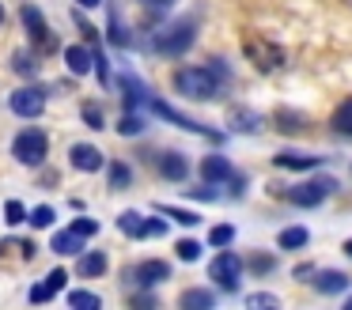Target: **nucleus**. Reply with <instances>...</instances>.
<instances>
[{
	"label": "nucleus",
	"instance_id": "7ed1b4c3",
	"mask_svg": "<svg viewBox=\"0 0 352 310\" xmlns=\"http://www.w3.org/2000/svg\"><path fill=\"white\" fill-rule=\"evenodd\" d=\"M46 151H50V136L42 133V129H23V133L12 140V155L23 166H42Z\"/></svg>",
	"mask_w": 352,
	"mask_h": 310
},
{
	"label": "nucleus",
	"instance_id": "5701e85b",
	"mask_svg": "<svg viewBox=\"0 0 352 310\" xmlns=\"http://www.w3.org/2000/svg\"><path fill=\"white\" fill-rule=\"evenodd\" d=\"M231 125H235L239 133H258L261 118H258V113H250V110H235V113H231Z\"/></svg>",
	"mask_w": 352,
	"mask_h": 310
},
{
	"label": "nucleus",
	"instance_id": "79ce46f5",
	"mask_svg": "<svg viewBox=\"0 0 352 310\" xmlns=\"http://www.w3.org/2000/svg\"><path fill=\"white\" fill-rule=\"evenodd\" d=\"M349 310H352V299H349Z\"/></svg>",
	"mask_w": 352,
	"mask_h": 310
},
{
	"label": "nucleus",
	"instance_id": "c85d7f7f",
	"mask_svg": "<svg viewBox=\"0 0 352 310\" xmlns=\"http://www.w3.org/2000/svg\"><path fill=\"white\" fill-rule=\"evenodd\" d=\"M231 239H235V227H228V223H220V227L208 231V242H212V246H228Z\"/></svg>",
	"mask_w": 352,
	"mask_h": 310
},
{
	"label": "nucleus",
	"instance_id": "a878e982",
	"mask_svg": "<svg viewBox=\"0 0 352 310\" xmlns=\"http://www.w3.org/2000/svg\"><path fill=\"white\" fill-rule=\"evenodd\" d=\"M69 302H72L76 310H99V307H102V299H99V295H91V291H72Z\"/></svg>",
	"mask_w": 352,
	"mask_h": 310
},
{
	"label": "nucleus",
	"instance_id": "aec40b11",
	"mask_svg": "<svg viewBox=\"0 0 352 310\" xmlns=\"http://www.w3.org/2000/svg\"><path fill=\"white\" fill-rule=\"evenodd\" d=\"M314 287H318L322 295H341L344 287H349V276H344V272H318Z\"/></svg>",
	"mask_w": 352,
	"mask_h": 310
},
{
	"label": "nucleus",
	"instance_id": "6ab92c4d",
	"mask_svg": "<svg viewBox=\"0 0 352 310\" xmlns=\"http://www.w3.org/2000/svg\"><path fill=\"white\" fill-rule=\"evenodd\" d=\"M76 272H80V276H102V272H107V254H102V250L84 254V257H80V265H76Z\"/></svg>",
	"mask_w": 352,
	"mask_h": 310
},
{
	"label": "nucleus",
	"instance_id": "20e7f679",
	"mask_svg": "<svg viewBox=\"0 0 352 310\" xmlns=\"http://www.w3.org/2000/svg\"><path fill=\"white\" fill-rule=\"evenodd\" d=\"M333 189H337L333 178H311V181H299V186H288V189H284V197H288L296 208H318Z\"/></svg>",
	"mask_w": 352,
	"mask_h": 310
},
{
	"label": "nucleus",
	"instance_id": "b1692460",
	"mask_svg": "<svg viewBox=\"0 0 352 310\" xmlns=\"http://www.w3.org/2000/svg\"><path fill=\"white\" fill-rule=\"evenodd\" d=\"M163 216H170L175 223H182V227H193V223H201V216L197 212H186V208H175V204H163Z\"/></svg>",
	"mask_w": 352,
	"mask_h": 310
},
{
	"label": "nucleus",
	"instance_id": "c756f323",
	"mask_svg": "<svg viewBox=\"0 0 352 310\" xmlns=\"http://www.w3.org/2000/svg\"><path fill=\"white\" fill-rule=\"evenodd\" d=\"M4 219H8L12 227H19V223L27 219V208H23L19 201H8V204H4Z\"/></svg>",
	"mask_w": 352,
	"mask_h": 310
},
{
	"label": "nucleus",
	"instance_id": "f3484780",
	"mask_svg": "<svg viewBox=\"0 0 352 310\" xmlns=\"http://www.w3.org/2000/svg\"><path fill=\"white\" fill-rule=\"evenodd\" d=\"M50 250H54V254H80V250H84V234L69 227V231L54 234V246H50Z\"/></svg>",
	"mask_w": 352,
	"mask_h": 310
},
{
	"label": "nucleus",
	"instance_id": "412c9836",
	"mask_svg": "<svg viewBox=\"0 0 352 310\" xmlns=\"http://www.w3.org/2000/svg\"><path fill=\"white\" fill-rule=\"evenodd\" d=\"M311 242V234H307V227H284L280 234H276V246L280 250H299Z\"/></svg>",
	"mask_w": 352,
	"mask_h": 310
},
{
	"label": "nucleus",
	"instance_id": "c9c22d12",
	"mask_svg": "<svg viewBox=\"0 0 352 310\" xmlns=\"http://www.w3.org/2000/svg\"><path fill=\"white\" fill-rule=\"evenodd\" d=\"M250 307H276V295H250Z\"/></svg>",
	"mask_w": 352,
	"mask_h": 310
},
{
	"label": "nucleus",
	"instance_id": "4c0bfd02",
	"mask_svg": "<svg viewBox=\"0 0 352 310\" xmlns=\"http://www.w3.org/2000/svg\"><path fill=\"white\" fill-rule=\"evenodd\" d=\"M140 4H144V8H160V12H163V8H170L175 0H140Z\"/></svg>",
	"mask_w": 352,
	"mask_h": 310
},
{
	"label": "nucleus",
	"instance_id": "58836bf2",
	"mask_svg": "<svg viewBox=\"0 0 352 310\" xmlns=\"http://www.w3.org/2000/svg\"><path fill=\"white\" fill-rule=\"evenodd\" d=\"M80 4H84V8H95V4H99V0H80Z\"/></svg>",
	"mask_w": 352,
	"mask_h": 310
},
{
	"label": "nucleus",
	"instance_id": "7c9ffc66",
	"mask_svg": "<svg viewBox=\"0 0 352 310\" xmlns=\"http://www.w3.org/2000/svg\"><path fill=\"white\" fill-rule=\"evenodd\" d=\"M54 219H57V212L50 208V204H38V208L31 212V223H34V227H50Z\"/></svg>",
	"mask_w": 352,
	"mask_h": 310
},
{
	"label": "nucleus",
	"instance_id": "a19ab883",
	"mask_svg": "<svg viewBox=\"0 0 352 310\" xmlns=\"http://www.w3.org/2000/svg\"><path fill=\"white\" fill-rule=\"evenodd\" d=\"M0 23H4V8H0Z\"/></svg>",
	"mask_w": 352,
	"mask_h": 310
},
{
	"label": "nucleus",
	"instance_id": "2eb2a0df",
	"mask_svg": "<svg viewBox=\"0 0 352 310\" xmlns=\"http://www.w3.org/2000/svg\"><path fill=\"white\" fill-rule=\"evenodd\" d=\"M201 178L208 181V186H216V181H228L231 178V163L223 155H205L201 159Z\"/></svg>",
	"mask_w": 352,
	"mask_h": 310
},
{
	"label": "nucleus",
	"instance_id": "9d476101",
	"mask_svg": "<svg viewBox=\"0 0 352 310\" xmlns=\"http://www.w3.org/2000/svg\"><path fill=\"white\" fill-rule=\"evenodd\" d=\"M167 276H170L167 261H140L137 269H133V280H137L140 287H155V284H163Z\"/></svg>",
	"mask_w": 352,
	"mask_h": 310
},
{
	"label": "nucleus",
	"instance_id": "e433bc0d",
	"mask_svg": "<svg viewBox=\"0 0 352 310\" xmlns=\"http://www.w3.org/2000/svg\"><path fill=\"white\" fill-rule=\"evenodd\" d=\"M254 269H258V272H269V269H273V257H265V254H258V257H254Z\"/></svg>",
	"mask_w": 352,
	"mask_h": 310
},
{
	"label": "nucleus",
	"instance_id": "4be33fe9",
	"mask_svg": "<svg viewBox=\"0 0 352 310\" xmlns=\"http://www.w3.org/2000/svg\"><path fill=\"white\" fill-rule=\"evenodd\" d=\"M333 133L352 136V98H349V102H341V106L333 110Z\"/></svg>",
	"mask_w": 352,
	"mask_h": 310
},
{
	"label": "nucleus",
	"instance_id": "423d86ee",
	"mask_svg": "<svg viewBox=\"0 0 352 310\" xmlns=\"http://www.w3.org/2000/svg\"><path fill=\"white\" fill-rule=\"evenodd\" d=\"M208 276L216 280V284L223 287V291H235L239 280H243V257L231 254V250H223V254H216V261L208 265Z\"/></svg>",
	"mask_w": 352,
	"mask_h": 310
},
{
	"label": "nucleus",
	"instance_id": "dca6fc26",
	"mask_svg": "<svg viewBox=\"0 0 352 310\" xmlns=\"http://www.w3.org/2000/svg\"><path fill=\"white\" fill-rule=\"evenodd\" d=\"M273 163L284 166V170H314L322 159H318V155H303V151H276Z\"/></svg>",
	"mask_w": 352,
	"mask_h": 310
},
{
	"label": "nucleus",
	"instance_id": "4468645a",
	"mask_svg": "<svg viewBox=\"0 0 352 310\" xmlns=\"http://www.w3.org/2000/svg\"><path fill=\"white\" fill-rule=\"evenodd\" d=\"M65 280H69V276H65V269H54L46 280H42V284L31 287V302H50V299H54V295L65 287Z\"/></svg>",
	"mask_w": 352,
	"mask_h": 310
},
{
	"label": "nucleus",
	"instance_id": "ddd939ff",
	"mask_svg": "<svg viewBox=\"0 0 352 310\" xmlns=\"http://www.w3.org/2000/svg\"><path fill=\"white\" fill-rule=\"evenodd\" d=\"M118 227H122V234H129V239H152V219H144L140 212H122V216H118Z\"/></svg>",
	"mask_w": 352,
	"mask_h": 310
},
{
	"label": "nucleus",
	"instance_id": "72a5a7b5",
	"mask_svg": "<svg viewBox=\"0 0 352 310\" xmlns=\"http://www.w3.org/2000/svg\"><path fill=\"white\" fill-rule=\"evenodd\" d=\"M72 231H80L84 239H91V234H99V223H95V219H87V216H80L76 223H72Z\"/></svg>",
	"mask_w": 352,
	"mask_h": 310
},
{
	"label": "nucleus",
	"instance_id": "39448f33",
	"mask_svg": "<svg viewBox=\"0 0 352 310\" xmlns=\"http://www.w3.org/2000/svg\"><path fill=\"white\" fill-rule=\"evenodd\" d=\"M243 53L258 65V72H276L284 65V49L276 42H265V38H246Z\"/></svg>",
	"mask_w": 352,
	"mask_h": 310
},
{
	"label": "nucleus",
	"instance_id": "0eeeda50",
	"mask_svg": "<svg viewBox=\"0 0 352 310\" xmlns=\"http://www.w3.org/2000/svg\"><path fill=\"white\" fill-rule=\"evenodd\" d=\"M19 15H23V27H27V34H31V42L38 45V49H57V38L50 34V27H46V19H42V12L38 8H19Z\"/></svg>",
	"mask_w": 352,
	"mask_h": 310
},
{
	"label": "nucleus",
	"instance_id": "6e6552de",
	"mask_svg": "<svg viewBox=\"0 0 352 310\" xmlns=\"http://www.w3.org/2000/svg\"><path fill=\"white\" fill-rule=\"evenodd\" d=\"M8 106L19 113V118H38V113L46 110V95H42L38 87H19L16 95L8 98Z\"/></svg>",
	"mask_w": 352,
	"mask_h": 310
},
{
	"label": "nucleus",
	"instance_id": "2f4dec72",
	"mask_svg": "<svg viewBox=\"0 0 352 310\" xmlns=\"http://www.w3.org/2000/svg\"><path fill=\"white\" fill-rule=\"evenodd\" d=\"M12 65H16L19 76H34V72H38V68H34V60L27 57V53H16V57H12Z\"/></svg>",
	"mask_w": 352,
	"mask_h": 310
},
{
	"label": "nucleus",
	"instance_id": "bb28decb",
	"mask_svg": "<svg viewBox=\"0 0 352 310\" xmlns=\"http://www.w3.org/2000/svg\"><path fill=\"white\" fill-rule=\"evenodd\" d=\"M129 178H133V170L125 163H114L110 166V189H125L129 186Z\"/></svg>",
	"mask_w": 352,
	"mask_h": 310
},
{
	"label": "nucleus",
	"instance_id": "ea45409f",
	"mask_svg": "<svg viewBox=\"0 0 352 310\" xmlns=\"http://www.w3.org/2000/svg\"><path fill=\"white\" fill-rule=\"evenodd\" d=\"M344 254H349V257H352V239H349V242H344Z\"/></svg>",
	"mask_w": 352,
	"mask_h": 310
},
{
	"label": "nucleus",
	"instance_id": "393cba45",
	"mask_svg": "<svg viewBox=\"0 0 352 310\" xmlns=\"http://www.w3.org/2000/svg\"><path fill=\"white\" fill-rule=\"evenodd\" d=\"M182 307H186V310H190V307L208 310V307H212V291H201V287H193V291L182 295Z\"/></svg>",
	"mask_w": 352,
	"mask_h": 310
},
{
	"label": "nucleus",
	"instance_id": "f257e3e1",
	"mask_svg": "<svg viewBox=\"0 0 352 310\" xmlns=\"http://www.w3.org/2000/svg\"><path fill=\"white\" fill-rule=\"evenodd\" d=\"M231 83V72L223 60H208V65L197 68H178L175 72V91L182 98H197V102H208V98L220 95V87Z\"/></svg>",
	"mask_w": 352,
	"mask_h": 310
},
{
	"label": "nucleus",
	"instance_id": "1a4fd4ad",
	"mask_svg": "<svg viewBox=\"0 0 352 310\" xmlns=\"http://www.w3.org/2000/svg\"><path fill=\"white\" fill-rule=\"evenodd\" d=\"M152 110H155V113H160V118H163V121H175V125H182V129H190V133H201V136H208V140H216V136H220V133H216V129H205V125H201V121H190V118H186V113H178V110H175V106H167V102H160V98H152Z\"/></svg>",
	"mask_w": 352,
	"mask_h": 310
},
{
	"label": "nucleus",
	"instance_id": "473e14b6",
	"mask_svg": "<svg viewBox=\"0 0 352 310\" xmlns=\"http://www.w3.org/2000/svg\"><path fill=\"white\" fill-rule=\"evenodd\" d=\"M140 129H144V125H140V118H133V113H125V118L118 121V133H125V136H137Z\"/></svg>",
	"mask_w": 352,
	"mask_h": 310
},
{
	"label": "nucleus",
	"instance_id": "f704fd0d",
	"mask_svg": "<svg viewBox=\"0 0 352 310\" xmlns=\"http://www.w3.org/2000/svg\"><path fill=\"white\" fill-rule=\"evenodd\" d=\"M84 121L91 129H102V110H99V106H84Z\"/></svg>",
	"mask_w": 352,
	"mask_h": 310
},
{
	"label": "nucleus",
	"instance_id": "f03ea898",
	"mask_svg": "<svg viewBox=\"0 0 352 310\" xmlns=\"http://www.w3.org/2000/svg\"><path fill=\"white\" fill-rule=\"evenodd\" d=\"M193 34H197V23L193 19H175L170 27H163L160 34H155V53L178 57V53H186L193 45Z\"/></svg>",
	"mask_w": 352,
	"mask_h": 310
},
{
	"label": "nucleus",
	"instance_id": "a211bd4d",
	"mask_svg": "<svg viewBox=\"0 0 352 310\" xmlns=\"http://www.w3.org/2000/svg\"><path fill=\"white\" fill-rule=\"evenodd\" d=\"M65 65H69V72L84 76V72H91V53H87L84 45H69V49H65Z\"/></svg>",
	"mask_w": 352,
	"mask_h": 310
},
{
	"label": "nucleus",
	"instance_id": "9b49d317",
	"mask_svg": "<svg viewBox=\"0 0 352 310\" xmlns=\"http://www.w3.org/2000/svg\"><path fill=\"white\" fill-rule=\"evenodd\" d=\"M69 159H72V166H76V170H87V174H95L102 166V151L91 148V144H72Z\"/></svg>",
	"mask_w": 352,
	"mask_h": 310
},
{
	"label": "nucleus",
	"instance_id": "f8f14e48",
	"mask_svg": "<svg viewBox=\"0 0 352 310\" xmlns=\"http://www.w3.org/2000/svg\"><path fill=\"white\" fill-rule=\"evenodd\" d=\"M155 166H160V174L167 181H182L186 174H190V163H186V155H178V151H163Z\"/></svg>",
	"mask_w": 352,
	"mask_h": 310
},
{
	"label": "nucleus",
	"instance_id": "cd10ccee",
	"mask_svg": "<svg viewBox=\"0 0 352 310\" xmlns=\"http://www.w3.org/2000/svg\"><path fill=\"white\" fill-rule=\"evenodd\" d=\"M175 254L182 257V261H197V257H201V242H193V239H182V242L175 246Z\"/></svg>",
	"mask_w": 352,
	"mask_h": 310
}]
</instances>
